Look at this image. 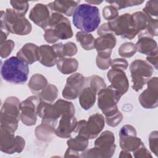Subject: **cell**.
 I'll use <instances>...</instances> for the list:
<instances>
[{
  "label": "cell",
  "instance_id": "cell-1",
  "mask_svg": "<svg viewBox=\"0 0 158 158\" xmlns=\"http://www.w3.org/2000/svg\"><path fill=\"white\" fill-rule=\"evenodd\" d=\"M72 16L74 26L86 33L95 31L101 23L99 9L87 3L78 5Z\"/></svg>",
  "mask_w": 158,
  "mask_h": 158
},
{
  "label": "cell",
  "instance_id": "cell-2",
  "mask_svg": "<svg viewBox=\"0 0 158 158\" xmlns=\"http://www.w3.org/2000/svg\"><path fill=\"white\" fill-rule=\"evenodd\" d=\"M72 36L70 20L61 14L51 12L49 27L44 30L43 35L45 41L48 43L54 44L59 40H67Z\"/></svg>",
  "mask_w": 158,
  "mask_h": 158
},
{
  "label": "cell",
  "instance_id": "cell-3",
  "mask_svg": "<svg viewBox=\"0 0 158 158\" xmlns=\"http://www.w3.org/2000/svg\"><path fill=\"white\" fill-rule=\"evenodd\" d=\"M28 65L15 56L6 59L1 68L2 79L12 84H24L28 80Z\"/></svg>",
  "mask_w": 158,
  "mask_h": 158
},
{
  "label": "cell",
  "instance_id": "cell-4",
  "mask_svg": "<svg viewBox=\"0 0 158 158\" xmlns=\"http://www.w3.org/2000/svg\"><path fill=\"white\" fill-rule=\"evenodd\" d=\"M116 149L115 136L109 130L103 131L94 141V147L86 149L80 155L83 158H110Z\"/></svg>",
  "mask_w": 158,
  "mask_h": 158
},
{
  "label": "cell",
  "instance_id": "cell-5",
  "mask_svg": "<svg viewBox=\"0 0 158 158\" xmlns=\"http://www.w3.org/2000/svg\"><path fill=\"white\" fill-rule=\"evenodd\" d=\"M20 104L15 96H9L5 99L0 112V128L15 132L20 119Z\"/></svg>",
  "mask_w": 158,
  "mask_h": 158
},
{
  "label": "cell",
  "instance_id": "cell-6",
  "mask_svg": "<svg viewBox=\"0 0 158 158\" xmlns=\"http://www.w3.org/2000/svg\"><path fill=\"white\" fill-rule=\"evenodd\" d=\"M106 88L104 79L96 75L85 77L83 87L78 95L80 106L85 110L90 109L95 104L98 92Z\"/></svg>",
  "mask_w": 158,
  "mask_h": 158
},
{
  "label": "cell",
  "instance_id": "cell-7",
  "mask_svg": "<svg viewBox=\"0 0 158 158\" xmlns=\"http://www.w3.org/2000/svg\"><path fill=\"white\" fill-rule=\"evenodd\" d=\"M110 33L122 38L132 40L138 34L131 14L125 13L107 22Z\"/></svg>",
  "mask_w": 158,
  "mask_h": 158
},
{
  "label": "cell",
  "instance_id": "cell-8",
  "mask_svg": "<svg viewBox=\"0 0 158 158\" xmlns=\"http://www.w3.org/2000/svg\"><path fill=\"white\" fill-rule=\"evenodd\" d=\"M105 126V118L99 113L90 115L88 120H81L77 122L75 134L79 135L88 139L96 138Z\"/></svg>",
  "mask_w": 158,
  "mask_h": 158
},
{
  "label": "cell",
  "instance_id": "cell-9",
  "mask_svg": "<svg viewBox=\"0 0 158 158\" xmlns=\"http://www.w3.org/2000/svg\"><path fill=\"white\" fill-rule=\"evenodd\" d=\"M98 95V106L105 117H110L119 111L117 103L122 96L111 85L100 90Z\"/></svg>",
  "mask_w": 158,
  "mask_h": 158
},
{
  "label": "cell",
  "instance_id": "cell-10",
  "mask_svg": "<svg viewBox=\"0 0 158 158\" xmlns=\"http://www.w3.org/2000/svg\"><path fill=\"white\" fill-rule=\"evenodd\" d=\"M130 71L133 83L132 88L135 91H139L151 78L153 67L145 60L136 59L130 65Z\"/></svg>",
  "mask_w": 158,
  "mask_h": 158
},
{
  "label": "cell",
  "instance_id": "cell-11",
  "mask_svg": "<svg viewBox=\"0 0 158 158\" xmlns=\"http://www.w3.org/2000/svg\"><path fill=\"white\" fill-rule=\"evenodd\" d=\"M5 19L10 32L20 36L28 35L32 26L25 16L18 14L13 9L7 8L5 11Z\"/></svg>",
  "mask_w": 158,
  "mask_h": 158
},
{
  "label": "cell",
  "instance_id": "cell-12",
  "mask_svg": "<svg viewBox=\"0 0 158 158\" xmlns=\"http://www.w3.org/2000/svg\"><path fill=\"white\" fill-rule=\"evenodd\" d=\"M0 150L1 152L7 154H13L23 151L25 141L22 136H15L14 133L2 128H0Z\"/></svg>",
  "mask_w": 158,
  "mask_h": 158
},
{
  "label": "cell",
  "instance_id": "cell-13",
  "mask_svg": "<svg viewBox=\"0 0 158 158\" xmlns=\"http://www.w3.org/2000/svg\"><path fill=\"white\" fill-rule=\"evenodd\" d=\"M41 99L37 95L28 97L20 104V120L27 126L35 125L37 120V109Z\"/></svg>",
  "mask_w": 158,
  "mask_h": 158
},
{
  "label": "cell",
  "instance_id": "cell-14",
  "mask_svg": "<svg viewBox=\"0 0 158 158\" xmlns=\"http://www.w3.org/2000/svg\"><path fill=\"white\" fill-rule=\"evenodd\" d=\"M136 130L131 125H125L119 131V144L122 150L134 152L144 143L136 136Z\"/></svg>",
  "mask_w": 158,
  "mask_h": 158
},
{
  "label": "cell",
  "instance_id": "cell-15",
  "mask_svg": "<svg viewBox=\"0 0 158 158\" xmlns=\"http://www.w3.org/2000/svg\"><path fill=\"white\" fill-rule=\"evenodd\" d=\"M147 88L139 96V102L144 109H154L158 106V78H151L148 82Z\"/></svg>",
  "mask_w": 158,
  "mask_h": 158
},
{
  "label": "cell",
  "instance_id": "cell-16",
  "mask_svg": "<svg viewBox=\"0 0 158 158\" xmlns=\"http://www.w3.org/2000/svg\"><path fill=\"white\" fill-rule=\"evenodd\" d=\"M85 80V77L80 73H73L70 75L67 78L66 84L62 90V97L67 100H73L78 98L83 87Z\"/></svg>",
  "mask_w": 158,
  "mask_h": 158
},
{
  "label": "cell",
  "instance_id": "cell-17",
  "mask_svg": "<svg viewBox=\"0 0 158 158\" xmlns=\"http://www.w3.org/2000/svg\"><path fill=\"white\" fill-rule=\"evenodd\" d=\"M51 15V12L47 5L38 3L31 9L28 17L35 25L45 30L49 27Z\"/></svg>",
  "mask_w": 158,
  "mask_h": 158
},
{
  "label": "cell",
  "instance_id": "cell-18",
  "mask_svg": "<svg viewBox=\"0 0 158 158\" xmlns=\"http://www.w3.org/2000/svg\"><path fill=\"white\" fill-rule=\"evenodd\" d=\"M77 120L73 115L64 114L60 118L55 130V135L60 138H69L75 134Z\"/></svg>",
  "mask_w": 158,
  "mask_h": 158
},
{
  "label": "cell",
  "instance_id": "cell-19",
  "mask_svg": "<svg viewBox=\"0 0 158 158\" xmlns=\"http://www.w3.org/2000/svg\"><path fill=\"white\" fill-rule=\"evenodd\" d=\"M107 77L111 84L110 85L115 88L122 96L128 91L129 81L123 70L111 69L107 72Z\"/></svg>",
  "mask_w": 158,
  "mask_h": 158
},
{
  "label": "cell",
  "instance_id": "cell-20",
  "mask_svg": "<svg viewBox=\"0 0 158 158\" xmlns=\"http://www.w3.org/2000/svg\"><path fill=\"white\" fill-rule=\"evenodd\" d=\"M80 1H54L47 4L51 12L72 16Z\"/></svg>",
  "mask_w": 158,
  "mask_h": 158
},
{
  "label": "cell",
  "instance_id": "cell-21",
  "mask_svg": "<svg viewBox=\"0 0 158 158\" xmlns=\"http://www.w3.org/2000/svg\"><path fill=\"white\" fill-rule=\"evenodd\" d=\"M39 46L32 43L25 44L22 48L17 52L16 57L27 63L31 65L38 61Z\"/></svg>",
  "mask_w": 158,
  "mask_h": 158
},
{
  "label": "cell",
  "instance_id": "cell-22",
  "mask_svg": "<svg viewBox=\"0 0 158 158\" xmlns=\"http://www.w3.org/2000/svg\"><path fill=\"white\" fill-rule=\"evenodd\" d=\"M117 39L113 33H106L95 39V47L97 52H111L115 47Z\"/></svg>",
  "mask_w": 158,
  "mask_h": 158
},
{
  "label": "cell",
  "instance_id": "cell-23",
  "mask_svg": "<svg viewBox=\"0 0 158 158\" xmlns=\"http://www.w3.org/2000/svg\"><path fill=\"white\" fill-rule=\"evenodd\" d=\"M58 58L51 46L41 45L39 47L38 61L43 65L52 67L56 65Z\"/></svg>",
  "mask_w": 158,
  "mask_h": 158
},
{
  "label": "cell",
  "instance_id": "cell-24",
  "mask_svg": "<svg viewBox=\"0 0 158 158\" xmlns=\"http://www.w3.org/2000/svg\"><path fill=\"white\" fill-rule=\"evenodd\" d=\"M136 51L139 53L147 56L158 54L157 42L149 36H141L138 38L136 44Z\"/></svg>",
  "mask_w": 158,
  "mask_h": 158
},
{
  "label": "cell",
  "instance_id": "cell-25",
  "mask_svg": "<svg viewBox=\"0 0 158 158\" xmlns=\"http://www.w3.org/2000/svg\"><path fill=\"white\" fill-rule=\"evenodd\" d=\"M58 70L62 74L68 75L75 73L78 68V60L72 57H60L56 62Z\"/></svg>",
  "mask_w": 158,
  "mask_h": 158
},
{
  "label": "cell",
  "instance_id": "cell-26",
  "mask_svg": "<svg viewBox=\"0 0 158 158\" xmlns=\"http://www.w3.org/2000/svg\"><path fill=\"white\" fill-rule=\"evenodd\" d=\"M55 127L42 123L37 126L35 130V134L37 139L41 141H50L55 135Z\"/></svg>",
  "mask_w": 158,
  "mask_h": 158
},
{
  "label": "cell",
  "instance_id": "cell-27",
  "mask_svg": "<svg viewBox=\"0 0 158 158\" xmlns=\"http://www.w3.org/2000/svg\"><path fill=\"white\" fill-rule=\"evenodd\" d=\"M48 85V80L44 76L40 73H36L31 77L28 86L32 93L38 94Z\"/></svg>",
  "mask_w": 158,
  "mask_h": 158
},
{
  "label": "cell",
  "instance_id": "cell-28",
  "mask_svg": "<svg viewBox=\"0 0 158 158\" xmlns=\"http://www.w3.org/2000/svg\"><path fill=\"white\" fill-rule=\"evenodd\" d=\"M88 140L83 136L77 135L74 138H71L67 140L68 149L81 155V152L86 149L89 143Z\"/></svg>",
  "mask_w": 158,
  "mask_h": 158
},
{
  "label": "cell",
  "instance_id": "cell-29",
  "mask_svg": "<svg viewBox=\"0 0 158 158\" xmlns=\"http://www.w3.org/2000/svg\"><path fill=\"white\" fill-rule=\"evenodd\" d=\"M75 38L83 49L90 51L94 48L95 38L91 33L80 31L76 33Z\"/></svg>",
  "mask_w": 158,
  "mask_h": 158
},
{
  "label": "cell",
  "instance_id": "cell-30",
  "mask_svg": "<svg viewBox=\"0 0 158 158\" xmlns=\"http://www.w3.org/2000/svg\"><path fill=\"white\" fill-rule=\"evenodd\" d=\"M58 89L53 84L48 83L47 86L38 96L41 101L46 103L52 104L57 99L58 96Z\"/></svg>",
  "mask_w": 158,
  "mask_h": 158
},
{
  "label": "cell",
  "instance_id": "cell-31",
  "mask_svg": "<svg viewBox=\"0 0 158 158\" xmlns=\"http://www.w3.org/2000/svg\"><path fill=\"white\" fill-rule=\"evenodd\" d=\"M131 16L138 34L143 33L147 28L149 19L141 11L134 12Z\"/></svg>",
  "mask_w": 158,
  "mask_h": 158
},
{
  "label": "cell",
  "instance_id": "cell-32",
  "mask_svg": "<svg viewBox=\"0 0 158 158\" xmlns=\"http://www.w3.org/2000/svg\"><path fill=\"white\" fill-rule=\"evenodd\" d=\"M148 18L153 20H158V1H148L142 11Z\"/></svg>",
  "mask_w": 158,
  "mask_h": 158
},
{
  "label": "cell",
  "instance_id": "cell-33",
  "mask_svg": "<svg viewBox=\"0 0 158 158\" xmlns=\"http://www.w3.org/2000/svg\"><path fill=\"white\" fill-rule=\"evenodd\" d=\"M111 52H98L96 58V64L97 67L101 70H107L111 65L112 59L110 58Z\"/></svg>",
  "mask_w": 158,
  "mask_h": 158
},
{
  "label": "cell",
  "instance_id": "cell-34",
  "mask_svg": "<svg viewBox=\"0 0 158 158\" xmlns=\"http://www.w3.org/2000/svg\"><path fill=\"white\" fill-rule=\"evenodd\" d=\"M136 51V48L134 43L126 42L120 45L118 50V53L122 57L130 58L133 56Z\"/></svg>",
  "mask_w": 158,
  "mask_h": 158
},
{
  "label": "cell",
  "instance_id": "cell-35",
  "mask_svg": "<svg viewBox=\"0 0 158 158\" xmlns=\"http://www.w3.org/2000/svg\"><path fill=\"white\" fill-rule=\"evenodd\" d=\"M106 2L110 4L111 6H114L117 10L122 9L128 7L141 5L144 2V1L136 0H122V1H106Z\"/></svg>",
  "mask_w": 158,
  "mask_h": 158
},
{
  "label": "cell",
  "instance_id": "cell-36",
  "mask_svg": "<svg viewBox=\"0 0 158 158\" xmlns=\"http://www.w3.org/2000/svg\"><path fill=\"white\" fill-rule=\"evenodd\" d=\"M10 3L12 9L19 15L25 16L27 12L29 7L28 1H10Z\"/></svg>",
  "mask_w": 158,
  "mask_h": 158
},
{
  "label": "cell",
  "instance_id": "cell-37",
  "mask_svg": "<svg viewBox=\"0 0 158 158\" xmlns=\"http://www.w3.org/2000/svg\"><path fill=\"white\" fill-rule=\"evenodd\" d=\"M15 46L14 42L11 40H7L0 44V56L1 58L7 57Z\"/></svg>",
  "mask_w": 158,
  "mask_h": 158
},
{
  "label": "cell",
  "instance_id": "cell-38",
  "mask_svg": "<svg viewBox=\"0 0 158 158\" xmlns=\"http://www.w3.org/2000/svg\"><path fill=\"white\" fill-rule=\"evenodd\" d=\"M0 30H1V37L0 43L1 44L6 41L9 33H10L5 19V11H1V23H0Z\"/></svg>",
  "mask_w": 158,
  "mask_h": 158
},
{
  "label": "cell",
  "instance_id": "cell-39",
  "mask_svg": "<svg viewBox=\"0 0 158 158\" xmlns=\"http://www.w3.org/2000/svg\"><path fill=\"white\" fill-rule=\"evenodd\" d=\"M78 51L77 45L73 42H67L63 44L62 48V57H70L75 56Z\"/></svg>",
  "mask_w": 158,
  "mask_h": 158
},
{
  "label": "cell",
  "instance_id": "cell-40",
  "mask_svg": "<svg viewBox=\"0 0 158 158\" xmlns=\"http://www.w3.org/2000/svg\"><path fill=\"white\" fill-rule=\"evenodd\" d=\"M102 16L106 20L110 21L118 17V10L113 6H106L102 9Z\"/></svg>",
  "mask_w": 158,
  "mask_h": 158
},
{
  "label": "cell",
  "instance_id": "cell-41",
  "mask_svg": "<svg viewBox=\"0 0 158 158\" xmlns=\"http://www.w3.org/2000/svg\"><path fill=\"white\" fill-rule=\"evenodd\" d=\"M149 145L152 152L156 156L158 153V131L155 130L151 132L149 136Z\"/></svg>",
  "mask_w": 158,
  "mask_h": 158
},
{
  "label": "cell",
  "instance_id": "cell-42",
  "mask_svg": "<svg viewBox=\"0 0 158 158\" xmlns=\"http://www.w3.org/2000/svg\"><path fill=\"white\" fill-rule=\"evenodd\" d=\"M105 122L107 124V125L111 127H115L122 121L123 120V115L122 114L118 111L115 114L109 117H104Z\"/></svg>",
  "mask_w": 158,
  "mask_h": 158
},
{
  "label": "cell",
  "instance_id": "cell-43",
  "mask_svg": "<svg viewBox=\"0 0 158 158\" xmlns=\"http://www.w3.org/2000/svg\"><path fill=\"white\" fill-rule=\"evenodd\" d=\"M128 66L127 60L123 58H115L112 60L111 62V69L125 70Z\"/></svg>",
  "mask_w": 158,
  "mask_h": 158
},
{
  "label": "cell",
  "instance_id": "cell-44",
  "mask_svg": "<svg viewBox=\"0 0 158 158\" xmlns=\"http://www.w3.org/2000/svg\"><path fill=\"white\" fill-rule=\"evenodd\" d=\"M133 153V156L135 158H152V156L148 149L146 148L143 144L136 150H135Z\"/></svg>",
  "mask_w": 158,
  "mask_h": 158
},
{
  "label": "cell",
  "instance_id": "cell-45",
  "mask_svg": "<svg viewBox=\"0 0 158 158\" xmlns=\"http://www.w3.org/2000/svg\"><path fill=\"white\" fill-rule=\"evenodd\" d=\"M146 60L148 62L152 65L156 70L158 69V54L147 56Z\"/></svg>",
  "mask_w": 158,
  "mask_h": 158
},
{
  "label": "cell",
  "instance_id": "cell-46",
  "mask_svg": "<svg viewBox=\"0 0 158 158\" xmlns=\"http://www.w3.org/2000/svg\"><path fill=\"white\" fill-rule=\"evenodd\" d=\"M62 46H63V43H56V44H52V45L51 46L58 59H59V58H60V57H62Z\"/></svg>",
  "mask_w": 158,
  "mask_h": 158
},
{
  "label": "cell",
  "instance_id": "cell-47",
  "mask_svg": "<svg viewBox=\"0 0 158 158\" xmlns=\"http://www.w3.org/2000/svg\"><path fill=\"white\" fill-rule=\"evenodd\" d=\"M119 157L120 158H128V157L131 158V157H132V156L130 152H128V151H126L124 150H122V151L120 153Z\"/></svg>",
  "mask_w": 158,
  "mask_h": 158
},
{
  "label": "cell",
  "instance_id": "cell-48",
  "mask_svg": "<svg viewBox=\"0 0 158 158\" xmlns=\"http://www.w3.org/2000/svg\"><path fill=\"white\" fill-rule=\"evenodd\" d=\"M86 2H87V4H91V5H98L100 4L102 2V1H92V0H86L85 1Z\"/></svg>",
  "mask_w": 158,
  "mask_h": 158
}]
</instances>
